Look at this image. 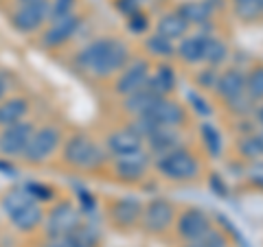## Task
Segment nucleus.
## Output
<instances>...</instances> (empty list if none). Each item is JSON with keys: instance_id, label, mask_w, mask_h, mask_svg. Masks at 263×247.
<instances>
[{"instance_id": "obj_1", "label": "nucleus", "mask_w": 263, "mask_h": 247, "mask_svg": "<svg viewBox=\"0 0 263 247\" xmlns=\"http://www.w3.org/2000/svg\"><path fill=\"white\" fill-rule=\"evenodd\" d=\"M129 61V48L119 37H99L86 44L75 57L81 72L97 79H110Z\"/></svg>"}, {"instance_id": "obj_2", "label": "nucleus", "mask_w": 263, "mask_h": 247, "mask_svg": "<svg viewBox=\"0 0 263 247\" xmlns=\"http://www.w3.org/2000/svg\"><path fill=\"white\" fill-rule=\"evenodd\" d=\"M62 158L68 167L77 171H97L105 164L108 155L92 138H88L86 134H75L64 142Z\"/></svg>"}, {"instance_id": "obj_3", "label": "nucleus", "mask_w": 263, "mask_h": 247, "mask_svg": "<svg viewBox=\"0 0 263 247\" xmlns=\"http://www.w3.org/2000/svg\"><path fill=\"white\" fill-rule=\"evenodd\" d=\"M62 129L57 125H42V127H35L33 134L29 138V145L22 153V162L31 164V167H40L53 158L57 153V149L62 147Z\"/></svg>"}, {"instance_id": "obj_4", "label": "nucleus", "mask_w": 263, "mask_h": 247, "mask_svg": "<svg viewBox=\"0 0 263 247\" xmlns=\"http://www.w3.org/2000/svg\"><path fill=\"white\" fill-rule=\"evenodd\" d=\"M156 167L164 177L174 179V182H189V179H195L197 173H200V164H197L195 155L184 149L162 153L156 162Z\"/></svg>"}, {"instance_id": "obj_5", "label": "nucleus", "mask_w": 263, "mask_h": 247, "mask_svg": "<svg viewBox=\"0 0 263 247\" xmlns=\"http://www.w3.org/2000/svg\"><path fill=\"white\" fill-rule=\"evenodd\" d=\"M48 22V0H40L33 5H20L13 7L9 13V24L13 31L22 33V35H31Z\"/></svg>"}, {"instance_id": "obj_6", "label": "nucleus", "mask_w": 263, "mask_h": 247, "mask_svg": "<svg viewBox=\"0 0 263 247\" xmlns=\"http://www.w3.org/2000/svg\"><path fill=\"white\" fill-rule=\"evenodd\" d=\"M33 129H35V125L27 118L15 122V125L0 129V158H5V160L22 158Z\"/></svg>"}, {"instance_id": "obj_7", "label": "nucleus", "mask_w": 263, "mask_h": 247, "mask_svg": "<svg viewBox=\"0 0 263 247\" xmlns=\"http://www.w3.org/2000/svg\"><path fill=\"white\" fill-rule=\"evenodd\" d=\"M79 212L81 210H77L70 201H60L46 215V219H44L46 236H64V234H70L72 230H75L81 223Z\"/></svg>"}, {"instance_id": "obj_8", "label": "nucleus", "mask_w": 263, "mask_h": 247, "mask_svg": "<svg viewBox=\"0 0 263 247\" xmlns=\"http://www.w3.org/2000/svg\"><path fill=\"white\" fill-rule=\"evenodd\" d=\"M79 27H81V18L77 13H70V15H66V18H60V20H51L48 27L42 31L40 44L44 48H60L77 35Z\"/></svg>"}, {"instance_id": "obj_9", "label": "nucleus", "mask_w": 263, "mask_h": 247, "mask_svg": "<svg viewBox=\"0 0 263 247\" xmlns=\"http://www.w3.org/2000/svg\"><path fill=\"white\" fill-rule=\"evenodd\" d=\"M147 79H149V64H147V59H134L121 70L117 84H114V92L121 96H129L132 92L141 90L147 84Z\"/></svg>"}, {"instance_id": "obj_10", "label": "nucleus", "mask_w": 263, "mask_h": 247, "mask_svg": "<svg viewBox=\"0 0 263 247\" xmlns=\"http://www.w3.org/2000/svg\"><path fill=\"white\" fill-rule=\"evenodd\" d=\"M174 221V205L167 199H154L143 210V228L152 234L164 232Z\"/></svg>"}, {"instance_id": "obj_11", "label": "nucleus", "mask_w": 263, "mask_h": 247, "mask_svg": "<svg viewBox=\"0 0 263 247\" xmlns=\"http://www.w3.org/2000/svg\"><path fill=\"white\" fill-rule=\"evenodd\" d=\"M147 167H149V153H145L143 149L119 155V158L114 160L117 175L123 182H138V179L145 175Z\"/></svg>"}, {"instance_id": "obj_12", "label": "nucleus", "mask_w": 263, "mask_h": 247, "mask_svg": "<svg viewBox=\"0 0 263 247\" xmlns=\"http://www.w3.org/2000/svg\"><path fill=\"white\" fill-rule=\"evenodd\" d=\"M145 116H149L158 127H180L184 122V110L176 101L160 96Z\"/></svg>"}, {"instance_id": "obj_13", "label": "nucleus", "mask_w": 263, "mask_h": 247, "mask_svg": "<svg viewBox=\"0 0 263 247\" xmlns=\"http://www.w3.org/2000/svg\"><path fill=\"white\" fill-rule=\"evenodd\" d=\"M7 219H9V223L18 232L29 234L44 223V208L40 201H31L27 205H22V208H18L15 212H11V215H7Z\"/></svg>"}, {"instance_id": "obj_14", "label": "nucleus", "mask_w": 263, "mask_h": 247, "mask_svg": "<svg viewBox=\"0 0 263 247\" xmlns=\"http://www.w3.org/2000/svg\"><path fill=\"white\" fill-rule=\"evenodd\" d=\"M211 230V219L204 210L200 208H191L180 215L178 219V234L184 238V241H191V238L202 236L204 232Z\"/></svg>"}, {"instance_id": "obj_15", "label": "nucleus", "mask_w": 263, "mask_h": 247, "mask_svg": "<svg viewBox=\"0 0 263 247\" xmlns=\"http://www.w3.org/2000/svg\"><path fill=\"white\" fill-rule=\"evenodd\" d=\"M105 147H108V151L114 155V158H119V155L143 149V138L138 134H134L129 127H125V129L112 131L108 136V140H105Z\"/></svg>"}, {"instance_id": "obj_16", "label": "nucleus", "mask_w": 263, "mask_h": 247, "mask_svg": "<svg viewBox=\"0 0 263 247\" xmlns=\"http://www.w3.org/2000/svg\"><path fill=\"white\" fill-rule=\"evenodd\" d=\"M29 108H31L29 98L18 96V94L5 96L3 101H0V129L24 120L27 118V114H29Z\"/></svg>"}, {"instance_id": "obj_17", "label": "nucleus", "mask_w": 263, "mask_h": 247, "mask_svg": "<svg viewBox=\"0 0 263 247\" xmlns=\"http://www.w3.org/2000/svg\"><path fill=\"white\" fill-rule=\"evenodd\" d=\"M143 215V208L138 199H132V197H123V199L114 201L110 208V219L112 223H117L119 228H129L134 225Z\"/></svg>"}, {"instance_id": "obj_18", "label": "nucleus", "mask_w": 263, "mask_h": 247, "mask_svg": "<svg viewBox=\"0 0 263 247\" xmlns=\"http://www.w3.org/2000/svg\"><path fill=\"white\" fill-rule=\"evenodd\" d=\"M215 90L221 98H235L241 92H246V75L237 68H230L215 79Z\"/></svg>"}, {"instance_id": "obj_19", "label": "nucleus", "mask_w": 263, "mask_h": 247, "mask_svg": "<svg viewBox=\"0 0 263 247\" xmlns=\"http://www.w3.org/2000/svg\"><path fill=\"white\" fill-rule=\"evenodd\" d=\"M158 98L160 96L156 94L154 90L147 88V84H145L141 90H136V92H132L129 96H125V105H123V108H125V112L132 114V116H145Z\"/></svg>"}, {"instance_id": "obj_20", "label": "nucleus", "mask_w": 263, "mask_h": 247, "mask_svg": "<svg viewBox=\"0 0 263 247\" xmlns=\"http://www.w3.org/2000/svg\"><path fill=\"white\" fill-rule=\"evenodd\" d=\"M186 31H189V22L178 11L162 15V18L158 20V27H156V33L171 39V42H174V39H182L186 35Z\"/></svg>"}, {"instance_id": "obj_21", "label": "nucleus", "mask_w": 263, "mask_h": 247, "mask_svg": "<svg viewBox=\"0 0 263 247\" xmlns=\"http://www.w3.org/2000/svg\"><path fill=\"white\" fill-rule=\"evenodd\" d=\"M178 13L189 22V24H204L211 20L213 7L209 0H189V3L178 7Z\"/></svg>"}, {"instance_id": "obj_22", "label": "nucleus", "mask_w": 263, "mask_h": 247, "mask_svg": "<svg viewBox=\"0 0 263 247\" xmlns=\"http://www.w3.org/2000/svg\"><path fill=\"white\" fill-rule=\"evenodd\" d=\"M145 140L149 142L152 151L154 153H160V155L178 149V134L174 131V127H158L154 134H149Z\"/></svg>"}, {"instance_id": "obj_23", "label": "nucleus", "mask_w": 263, "mask_h": 247, "mask_svg": "<svg viewBox=\"0 0 263 247\" xmlns=\"http://www.w3.org/2000/svg\"><path fill=\"white\" fill-rule=\"evenodd\" d=\"M204 48H206V35L184 37L178 46V55L186 64H197V61H204Z\"/></svg>"}, {"instance_id": "obj_24", "label": "nucleus", "mask_w": 263, "mask_h": 247, "mask_svg": "<svg viewBox=\"0 0 263 247\" xmlns=\"http://www.w3.org/2000/svg\"><path fill=\"white\" fill-rule=\"evenodd\" d=\"M33 199V195L27 191V186H15V188H9L3 197H0V208H3L5 215H11V212H15L18 208H22V205H27Z\"/></svg>"}, {"instance_id": "obj_25", "label": "nucleus", "mask_w": 263, "mask_h": 247, "mask_svg": "<svg viewBox=\"0 0 263 247\" xmlns=\"http://www.w3.org/2000/svg\"><path fill=\"white\" fill-rule=\"evenodd\" d=\"M147 88L154 90L158 96H164L167 92L176 88V75H174V68H169V66H160L158 70H156V75L152 79H147Z\"/></svg>"}, {"instance_id": "obj_26", "label": "nucleus", "mask_w": 263, "mask_h": 247, "mask_svg": "<svg viewBox=\"0 0 263 247\" xmlns=\"http://www.w3.org/2000/svg\"><path fill=\"white\" fill-rule=\"evenodd\" d=\"M75 247H97L99 245V234L95 228H90L86 223H79L72 232L68 234Z\"/></svg>"}, {"instance_id": "obj_27", "label": "nucleus", "mask_w": 263, "mask_h": 247, "mask_svg": "<svg viewBox=\"0 0 263 247\" xmlns=\"http://www.w3.org/2000/svg\"><path fill=\"white\" fill-rule=\"evenodd\" d=\"M228 57V48L224 42L215 37H206V48H204V61L211 66H219Z\"/></svg>"}, {"instance_id": "obj_28", "label": "nucleus", "mask_w": 263, "mask_h": 247, "mask_svg": "<svg viewBox=\"0 0 263 247\" xmlns=\"http://www.w3.org/2000/svg\"><path fill=\"white\" fill-rule=\"evenodd\" d=\"M184 247H228V241L224 234L215 232V230H209V232H204L202 236L197 238H191V241H186Z\"/></svg>"}, {"instance_id": "obj_29", "label": "nucleus", "mask_w": 263, "mask_h": 247, "mask_svg": "<svg viewBox=\"0 0 263 247\" xmlns=\"http://www.w3.org/2000/svg\"><path fill=\"white\" fill-rule=\"evenodd\" d=\"M145 46H147V51H149L152 55H156V57H171V55L176 53V48H174V44H171V39L158 35V33L152 35V37H147Z\"/></svg>"}, {"instance_id": "obj_30", "label": "nucleus", "mask_w": 263, "mask_h": 247, "mask_svg": "<svg viewBox=\"0 0 263 247\" xmlns=\"http://www.w3.org/2000/svg\"><path fill=\"white\" fill-rule=\"evenodd\" d=\"M200 134H202V140L206 145V149L211 155H219L221 151V134L211 125V122H202L200 127Z\"/></svg>"}, {"instance_id": "obj_31", "label": "nucleus", "mask_w": 263, "mask_h": 247, "mask_svg": "<svg viewBox=\"0 0 263 247\" xmlns=\"http://www.w3.org/2000/svg\"><path fill=\"white\" fill-rule=\"evenodd\" d=\"M246 94L252 101H261L263 98V66L254 68L248 77H246Z\"/></svg>"}, {"instance_id": "obj_32", "label": "nucleus", "mask_w": 263, "mask_h": 247, "mask_svg": "<svg viewBox=\"0 0 263 247\" xmlns=\"http://www.w3.org/2000/svg\"><path fill=\"white\" fill-rule=\"evenodd\" d=\"M77 0H48V22L75 13Z\"/></svg>"}, {"instance_id": "obj_33", "label": "nucleus", "mask_w": 263, "mask_h": 247, "mask_svg": "<svg viewBox=\"0 0 263 247\" xmlns=\"http://www.w3.org/2000/svg\"><path fill=\"white\" fill-rule=\"evenodd\" d=\"M226 103H228V110L233 114H239V116H246V114H250L254 110V101L246 92H241L239 96H235V98H228Z\"/></svg>"}, {"instance_id": "obj_34", "label": "nucleus", "mask_w": 263, "mask_h": 247, "mask_svg": "<svg viewBox=\"0 0 263 247\" xmlns=\"http://www.w3.org/2000/svg\"><path fill=\"white\" fill-rule=\"evenodd\" d=\"M129 129L134 131V134H138V136H141V138L145 140L147 136L154 134V131L158 129V125H156V122H154L149 116H136V120L129 125Z\"/></svg>"}, {"instance_id": "obj_35", "label": "nucleus", "mask_w": 263, "mask_h": 247, "mask_svg": "<svg viewBox=\"0 0 263 247\" xmlns=\"http://www.w3.org/2000/svg\"><path fill=\"white\" fill-rule=\"evenodd\" d=\"M237 13L241 15L243 20H252L257 18V15L263 13L259 0H241V3H237Z\"/></svg>"}, {"instance_id": "obj_36", "label": "nucleus", "mask_w": 263, "mask_h": 247, "mask_svg": "<svg viewBox=\"0 0 263 247\" xmlns=\"http://www.w3.org/2000/svg\"><path fill=\"white\" fill-rule=\"evenodd\" d=\"M27 186V191L33 195V199L35 201H51L53 199V188L46 186V184H40V182H31V184H24Z\"/></svg>"}, {"instance_id": "obj_37", "label": "nucleus", "mask_w": 263, "mask_h": 247, "mask_svg": "<svg viewBox=\"0 0 263 247\" xmlns=\"http://www.w3.org/2000/svg\"><path fill=\"white\" fill-rule=\"evenodd\" d=\"M239 149L241 153L246 155V158H261L263 151H261V142H259V136H250V138H246L241 140V145H239Z\"/></svg>"}, {"instance_id": "obj_38", "label": "nucleus", "mask_w": 263, "mask_h": 247, "mask_svg": "<svg viewBox=\"0 0 263 247\" xmlns=\"http://www.w3.org/2000/svg\"><path fill=\"white\" fill-rule=\"evenodd\" d=\"M127 29L132 31V33H145L147 31V20H145V15L141 13V11H136L134 15H129V20H127Z\"/></svg>"}, {"instance_id": "obj_39", "label": "nucleus", "mask_w": 263, "mask_h": 247, "mask_svg": "<svg viewBox=\"0 0 263 247\" xmlns=\"http://www.w3.org/2000/svg\"><path fill=\"white\" fill-rule=\"evenodd\" d=\"M42 247H75V245H72L68 234H64V236H46Z\"/></svg>"}, {"instance_id": "obj_40", "label": "nucleus", "mask_w": 263, "mask_h": 247, "mask_svg": "<svg viewBox=\"0 0 263 247\" xmlns=\"http://www.w3.org/2000/svg\"><path fill=\"white\" fill-rule=\"evenodd\" d=\"M248 179H250L252 184H257V186L263 188V162L252 164L250 171H248Z\"/></svg>"}, {"instance_id": "obj_41", "label": "nucleus", "mask_w": 263, "mask_h": 247, "mask_svg": "<svg viewBox=\"0 0 263 247\" xmlns=\"http://www.w3.org/2000/svg\"><path fill=\"white\" fill-rule=\"evenodd\" d=\"M11 75L7 70H0V101L9 94V90H11Z\"/></svg>"}, {"instance_id": "obj_42", "label": "nucleus", "mask_w": 263, "mask_h": 247, "mask_svg": "<svg viewBox=\"0 0 263 247\" xmlns=\"http://www.w3.org/2000/svg\"><path fill=\"white\" fill-rule=\"evenodd\" d=\"M189 98H191L193 108H195L197 112H200V114H209V112H211V110L206 108V101H204V98H197L195 94H191V96H189Z\"/></svg>"}, {"instance_id": "obj_43", "label": "nucleus", "mask_w": 263, "mask_h": 247, "mask_svg": "<svg viewBox=\"0 0 263 247\" xmlns=\"http://www.w3.org/2000/svg\"><path fill=\"white\" fill-rule=\"evenodd\" d=\"M211 184L215 186V195H226V191H224V184H221V179H219V175H213L211 177Z\"/></svg>"}, {"instance_id": "obj_44", "label": "nucleus", "mask_w": 263, "mask_h": 247, "mask_svg": "<svg viewBox=\"0 0 263 247\" xmlns=\"http://www.w3.org/2000/svg\"><path fill=\"white\" fill-rule=\"evenodd\" d=\"M33 3H40V0H13V7H20V5H33Z\"/></svg>"}, {"instance_id": "obj_45", "label": "nucleus", "mask_w": 263, "mask_h": 247, "mask_svg": "<svg viewBox=\"0 0 263 247\" xmlns=\"http://www.w3.org/2000/svg\"><path fill=\"white\" fill-rule=\"evenodd\" d=\"M259 122H261V125H263V108L259 110Z\"/></svg>"}, {"instance_id": "obj_46", "label": "nucleus", "mask_w": 263, "mask_h": 247, "mask_svg": "<svg viewBox=\"0 0 263 247\" xmlns=\"http://www.w3.org/2000/svg\"><path fill=\"white\" fill-rule=\"evenodd\" d=\"M259 142H261V151H263V134L259 136Z\"/></svg>"}, {"instance_id": "obj_47", "label": "nucleus", "mask_w": 263, "mask_h": 247, "mask_svg": "<svg viewBox=\"0 0 263 247\" xmlns=\"http://www.w3.org/2000/svg\"><path fill=\"white\" fill-rule=\"evenodd\" d=\"M134 3H138V5H141V3H145V0H134Z\"/></svg>"}, {"instance_id": "obj_48", "label": "nucleus", "mask_w": 263, "mask_h": 247, "mask_svg": "<svg viewBox=\"0 0 263 247\" xmlns=\"http://www.w3.org/2000/svg\"><path fill=\"white\" fill-rule=\"evenodd\" d=\"M259 5H261V9H263V0H259Z\"/></svg>"}, {"instance_id": "obj_49", "label": "nucleus", "mask_w": 263, "mask_h": 247, "mask_svg": "<svg viewBox=\"0 0 263 247\" xmlns=\"http://www.w3.org/2000/svg\"><path fill=\"white\" fill-rule=\"evenodd\" d=\"M237 3H241V0H237Z\"/></svg>"}]
</instances>
